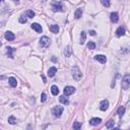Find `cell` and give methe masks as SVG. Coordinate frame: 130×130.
Returning <instances> with one entry per match:
<instances>
[{
	"label": "cell",
	"instance_id": "20",
	"mask_svg": "<svg viewBox=\"0 0 130 130\" xmlns=\"http://www.w3.org/2000/svg\"><path fill=\"white\" fill-rule=\"evenodd\" d=\"M6 49H7V56H8L9 58H13L12 53H13V52H15V49L11 48V47H7Z\"/></svg>",
	"mask_w": 130,
	"mask_h": 130
},
{
	"label": "cell",
	"instance_id": "4",
	"mask_svg": "<svg viewBox=\"0 0 130 130\" xmlns=\"http://www.w3.org/2000/svg\"><path fill=\"white\" fill-rule=\"evenodd\" d=\"M122 88L123 89H128L129 87H130V75L129 74H126L125 76L123 77V79H122Z\"/></svg>",
	"mask_w": 130,
	"mask_h": 130
},
{
	"label": "cell",
	"instance_id": "1",
	"mask_svg": "<svg viewBox=\"0 0 130 130\" xmlns=\"http://www.w3.org/2000/svg\"><path fill=\"white\" fill-rule=\"evenodd\" d=\"M52 8H53V11H64V6H63V4H62L61 1H57V0H55V1L52 2Z\"/></svg>",
	"mask_w": 130,
	"mask_h": 130
},
{
	"label": "cell",
	"instance_id": "13",
	"mask_svg": "<svg viewBox=\"0 0 130 130\" xmlns=\"http://www.w3.org/2000/svg\"><path fill=\"white\" fill-rule=\"evenodd\" d=\"M95 59L97 60V61H99V62H101V63H106V61H107V58H106V56H104V55H97V56H95Z\"/></svg>",
	"mask_w": 130,
	"mask_h": 130
},
{
	"label": "cell",
	"instance_id": "25",
	"mask_svg": "<svg viewBox=\"0 0 130 130\" xmlns=\"http://www.w3.org/2000/svg\"><path fill=\"white\" fill-rule=\"evenodd\" d=\"M86 39H87V35L84 32H81L80 34V44H84V42H86Z\"/></svg>",
	"mask_w": 130,
	"mask_h": 130
},
{
	"label": "cell",
	"instance_id": "27",
	"mask_svg": "<svg viewBox=\"0 0 130 130\" xmlns=\"http://www.w3.org/2000/svg\"><path fill=\"white\" fill-rule=\"evenodd\" d=\"M80 128H81V123L80 122H74V123H73V129L78 130Z\"/></svg>",
	"mask_w": 130,
	"mask_h": 130
},
{
	"label": "cell",
	"instance_id": "28",
	"mask_svg": "<svg viewBox=\"0 0 130 130\" xmlns=\"http://www.w3.org/2000/svg\"><path fill=\"white\" fill-rule=\"evenodd\" d=\"M87 48L89 50H95V44L94 42H88L87 43Z\"/></svg>",
	"mask_w": 130,
	"mask_h": 130
},
{
	"label": "cell",
	"instance_id": "5",
	"mask_svg": "<svg viewBox=\"0 0 130 130\" xmlns=\"http://www.w3.org/2000/svg\"><path fill=\"white\" fill-rule=\"evenodd\" d=\"M50 44H51V41H50V39L46 36H44L40 39V45H41V47L42 48H47L50 46Z\"/></svg>",
	"mask_w": 130,
	"mask_h": 130
},
{
	"label": "cell",
	"instance_id": "31",
	"mask_svg": "<svg viewBox=\"0 0 130 130\" xmlns=\"http://www.w3.org/2000/svg\"><path fill=\"white\" fill-rule=\"evenodd\" d=\"M46 100H47V95L45 94V93H43L42 94V95H41V102H46Z\"/></svg>",
	"mask_w": 130,
	"mask_h": 130
},
{
	"label": "cell",
	"instance_id": "32",
	"mask_svg": "<svg viewBox=\"0 0 130 130\" xmlns=\"http://www.w3.org/2000/svg\"><path fill=\"white\" fill-rule=\"evenodd\" d=\"M89 35L90 36H95V31H89Z\"/></svg>",
	"mask_w": 130,
	"mask_h": 130
},
{
	"label": "cell",
	"instance_id": "22",
	"mask_svg": "<svg viewBox=\"0 0 130 130\" xmlns=\"http://www.w3.org/2000/svg\"><path fill=\"white\" fill-rule=\"evenodd\" d=\"M26 16H27V17H30V18H34L35 17V12H34L33 10H27L26 12L25 13Z\"/></svg>",
	"mask_w": 130,
	"mask_h": 130
},
{
	"label": "cell",
	"instance_id": "15",
	"mask_svg": "<svg viewBox=\"0 0 130 130\" xmlns=\"http://www.w3.org/2000/svg\"><path fill=\"white\" fill-rule=\"evenodd\" d=\"M49 29H50V31L52 32L53 34H57L59 32V26L58 25H51L49 26Z\"/></svg>",
	"mask_w": 130,
	"mask_h": 130
},
{
	"label": "cell",
	"instance_id": "8",
	"mask_svg": "<svg viewBox=\"0 0 130 130\" xmlns=\"http://www.w3.org/2000/svg\"><path fill=\"white\" fill-rule=\"evenodd\" d=\"M125 35V27L124 26H119L118 29L116 30V36L117 37H121Z\"/></svg>",
	"mask_w": 130,
	"mask_h": 130
},
{
	"label": "cell",
	"instance_id": "36",
	"mask_svg": "<svg viewBox=\"0 0 130 130\" xmlns=\"http://www.w3.org/2000/svg\"><path fill=\"white\" fill-rule=\"evenodd\" d=\"M42 1H43V2H45V1H46V0H42Z\"/></svg>",
	"mask_w": 130,
	"mask_h": 130
},
{
	"label": "cell",
	"instance_id": "34",
	"mask_svg": "<svg viewBox=\"0 0 130 130\" xmlns=\"http://www.w3.org/2000/svg\"><path fill=\"white\" fill-rule=\"evenodd\" d=\"M42 78H43V80H44V82H46V78H45V76H44V75H42Z\"/></svg>",
	"mask_w": 130,
	"mask_h": 130
},
{
	"label": "cell",
	"instance_id": "29",
	"mask_svg": "<svg viewBox=\"0 0 130 130\" xmlns=\"http://www.w3.org/2000/svg\"><path fill=\"white\" fill-rule=\"evenodd\" d=\"M101 3L104 5L105 7H109L110 6V0H101Z\"/></svg>",
	"mask_w": 130,
	"mask_h": 130
},
{
	"label": "cell",
	"instance_id": "37",
	"mask_svg": "<svg viewBox=\"0 0 130 130\" xmlns=\"http://www.w3.org/2000/svg\"><path fill=\"white\" fill-rule=\"evenodd\" d=\"M1 45H2V44H1V42H0V46H1Z\"/></svg>",
	"mask_w": 130,
	"mask_h": 130
},
{
	"label": "cell",
	"instance_id": "33",
	"mask_svg": "<svg viewBox=\"0 0 130 130\" xmlns=\"http://www.w3.org/2000/svg\"><path fill=\"white\" fill-rule=\"evenodd\" d=\"M52 61H53V62H57V59L54 58V57H52Z\"/></svg>",
	"mask_w": 130,
	"mask_h": 130
},
{
	"label": "cell",
	"instance_id": "16",
	"mask_svg": "<svg viewBox=\"0 0 130 130\" xmlns=\"http://www.w3.org/2000/svg\"><path fill=\"white\" fill-rule=\"evenodd\" d=\"M8 82L12 87H15L16 86H17V81H16V79L14 77H9L8 78Z\"/></svg>",
	"mask_w": 130,
	"mask_h": 130
},
{
	"label": "cell",
	"instance_id": "10",
	"mask_svg": "<svg viewBox=\"0 0 130 130\" xmlns=\"http://www.w3.org/2000/svg\"><path fill=\"white\" fill-rule=\"evenodd\" d=\"M110 18H111L112 22L116 24V22H118V20H119V15H118L117 12H112L111 15H110Z\"/></svg>",
	"mask_w": 130,
	"mask_h": 130
},
{
	"label": "cell",
	"instance_id": "9",
	"mask_svg": "<svg viewBox=\"0 0 130 130\" xmlns=\"http://www.w3.org/2000/svg\"><path fill=\"white\" fill-rule=\"evenodd\" d=\"M31 27L33 30H35L37 33H42V31H43V29H42V26H41V25H39V24H37V22H35V24H32V26H31Z\"/></svg>",
	"mask_w": 130,
	"mask_h": 130
},
{
	"label": "cell",
	"instance_id": "2",
	"mask_svg": "<svg viewBox=\"0 0 130 130\" xmlns=\"http://www.w3.org/2000/svg\"><path fill=\"white\" fill-rule=\"evenodd\" d=\"M72 76L75 80H80L81 79V77H82L81 71L79 70V68H78L77 66H74L72 68Z\"/></svg>",
	"mask_w": 130,
	"mask_h": 130
},
{
	"label": "cell",
	"instance_id": "38",
	"mask_svg": "<svg viewBox=\"0 0 130 130\" xmlns=\"http://www.w3.org/2000/svg\"><path fill=\"white\" fill-rule=\"evenodd\" d=\"M2 1H3V0H0V2H2Z\"/></svg>",
	"mask_w": 130,
	"mask_h": 130
},
{
	"label": "cell",
	"instance_id": "21",
	"mask_svg": "<svg viewBox=\"0 0 130 130\" xmlns=\"http://www.w3.org/2000/svg\"><path fill=\"white\" fill-rule=\"evenodd\" d=\"M124 113H125V107L124 106H121L119 109H118V115H119L121 118L123 117V115H124Z\"/></svg>",
	"mask_w": 130,
	"mask_h": 130
},
{
	"label": "cell",
	"instance_id": "18",
	"mask_svg": "<svg viewBox=\"0 0 130 130\" xmlns=\"http://www.w3.org/2000/svg\"><path fill=\"white\" fill-rule=\"evenodd\" d=\"M114 126H115V121L113 120V119L109 120V121H108V123L106 124V128H107V129H111V128H114Z\"/></svg>",
	"mask_w": 130,
	"mask_h": 130
},
{
	"label": "cell",
	"instance_id": "3",
	"mask_svg": "<svg viewBox=\"0 0 130 130\" xmlns=\"http://www.w3.org/2000/svg\"><path fill=\"white\" fill-rule=\"evenodd\" d=\"M63 110L64 109H63V107L62 106H56L52 109V114H53L54 117L59 118V117H61L62 113H63Z\"/></svg>",
	"mask_w": 130,
	"mask_h": 130
},
{
	"label": "cell",
	"instance_id": "6",
	"mask_svg": "<svg viewBox=\"0 0 130 130\" xmlns=\"http://www.w3.org/2000/svg\"><path fill=\"white\" fill-rule=\"evenodd\" d=\"M75 93V88L73 87H65V88H64V95H72V94H74Z\"/></svg>",
	"mask_w": 130,
	"mask_h": 130
},
{
	"label": "cell",
	"instance_id": "26",
	"mask_svg": "<svg viewBox=\"0 0 130 130\" xmlns=\"http://www.w3.org/2000/svg\"><path fill=\"white\" fill-rule=\"evenodd\" d=\"M8 123L11 124V125H14V124H16V119L14 116H10L8 117Z\"/></svg>",
	"mask_w": 130,
	"mask_h": 130
},
{
	"label": "cell",
	"instance_id": "11",
	"mask_svg": "<svg viewBox=\"0 0 130 130\" xmlns=\"http://www.w3.org/2000/svg\"><path fill=\"white\" fill-rule=\"evenodd\" d=\"M5 39H6L7 41H13L14 39H15V36H14L13 33L6 32V33H5Z\"/></svg>",
	"mask_w": 130,
	"mask_h": 130
},
{
	"label": "cell",
	"instance_id": "7",
	"mask_svg": "<svg viewBox=\"0 0 130 130\" xmlns=\"http://www.w3.org/2000/svg\"><path fill=\"white\" fill-rule=\"evenodd\" d=\"M108 108H109V101H108V100L102 101L101 104H100V109H101L102 111H106Z\"/></svg>",
	"mask_w": 130,
	"mask_h": 130
},
{
	"label": "cell",
	"instance_id": "30",
	"mask_svg": "<svg viewBox=\"0 0 130 130\" xmlns=\"http://www.w3.org/2000/svg\"><path fill=\"white\" fill-rule=\"evenodd\" d=\"M26 20H27V18H26V16L25 14L21 15L20 17H19V22H20V24H26Z\"/></svg>",
	"mask_w": 130,
	"mask_h": 130
},
{
	"label": "cell",
	"instance_id": "12",
	"mask_svg": "<svg viewBox=\"0 0 130 130\" xmlns=\"http://www.w3.org/2000/svg\"><path fill=\"white\" fill-rule=\"evenodd\" d=\"M102 122V119L101 118H93V119L89 120V124L93 126H95V125H99V124Z\"/></svg>",
	"mask_w": 130,
	"mask_h": 130
},
{
	"label": "cell",
	"instance_id": "23",
	"mask_svg": "<svg viewBox=\"0 0 130 130\" xmlns=\"http://www.w3.org/2000/svg\"><path fill=\"white\" fill-rule=\"evenodd\" d=\"M59 101L61 102L62 104H64V105H67V104H68V99L66 98V95H61V97L59 98Z\"/></svg>",
	"mask_w": 130,
	"mask_h": 130
},
{
	"label": "cell",
	"instance_id": "19",
	"mask_svg": "<svg viewBox=\"0 0 130 130\" xmlns=\"http://www.w3.org/2000/svg\"><path fill=\"white\" fill-rule=\"evenodd\" d=\"M81 15H82V10H81V8H77V9L75 10V13H74L75 18H76V19L80 18V17H81Z\"/></svg>",
	"mask_w": 130,
	"mask_h": 130
},
{
	"label": "cell",
	"instance_id": "24",
	"mask_svg": "<svg viewBox=\"0 0 130 130\" xmlns=\"http://www.w3.org/2000/svg\"><path fill=\"white\" fill-rule=\"evenodd\" d=\"M71 53H72L71 48H70L69 46H68V47H66V48H65V50H64V54H65L66 57H69V56L71 55Z\"/></svg>",
	"mask_w": 130,
	"mask_h": 130
},
{
	"label": "cell",
	"instance_id": "14",
	"mask_svg": "<svg viewBox=\"0 0 130 130\" xmlns=\"http://www.w3.org/2000/svg\"><path fill=\"white\" fill-rule=\"evenodd\" d=\"M56 73H57V68H56L55 66L51 67V68L48 69V75H49V77H53Z\"/></svg>",
	"mask_w": 130,
	"mask_h": 130
},
{
	"label": "cell",
	"instance_id": "35",
	"mask_svg": "<svg viewBox=\"0 0 130 130\" xmlns=\"http://www.w3.org/2000/svg\"><path fill=\"white\" fill-rule=\"evenodd\" d=\"M13 1L16 2V3H18V2H19V0H13Z\"/></svg>",
	"mask_w": 130,
	"mask_h": 130
},
{
	"label": "cell",
	"instance_id": "17",
	"mask_svg": "<svg viewBox=\"0 0 130 130\" xmlns=\"http://www.w3.org/2000/svg\"><path fill=\"white\" fill-rule=\"evenodd\" d=\"M51 92H52L53 95H57L59 94V88L57 86H52L51 87Z\"/></svg>",
	"mask_w": 130,
	"mask_h": 130
}]
</instances>
